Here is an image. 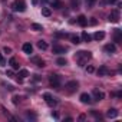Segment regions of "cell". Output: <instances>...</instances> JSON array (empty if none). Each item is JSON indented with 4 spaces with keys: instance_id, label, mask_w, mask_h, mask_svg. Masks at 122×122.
<instances>
[{
    "instance_id": "cell-1",
    "label": "cell",
    "mask_w": 122,
    "mask_h": 122,
    "mask_svg": "<svg viewBox=\"0 0 122 122\" xmlns=\"http://www.w3.org/2000/svg\"><path fill=\"white\" fill-rule=\"evenodd\" d=\"M92 57V53L88 52V50H79L75 56V59H78V62L81 63V66H83V63L86 62V60H89Z\"/></svg>"
},
{
    "instance_id": "cell-2",
    "label": "cell",
    "mask_w": 122,
    "mask_h": 122,
    "mask_svg": "<svg viewBox=\"0 0 122 122\" xmlns=\"http://www.w3.org/2000/svg\"><path fill=\"white\" fill-rule=\"evenodd\" d=\"M49 82H50V85L55 88V89H60V82H62V78H60L59 75H55V73H52L50 76H49Z\"/></svg>"
},
{
    "instance_id": "cell-3",
    "label": "cell",
    "mask_w": 122,
    "mask_h": 122,
    "mask_svg": "<svg viewBox=\"0 0 122 122\" xmlns=\"http://www.w3.org/2000/svg\"><path fill=\"white\" fill-rule=\"evenodd\" d=\"M12 9L15 12H25L26 10V3L25 0H15V2L12 3Z\"/></svg>"
},
{
    "instance_id": "cell-4",
    "label": "cell",
    "mask_w": 122,
    "mask_h": 122,
    "mask_svg": "<svg viewBox=\"0 0 122 122\" xmlns=\"http://www.w3.org/2000/svg\"><path fill=\"white\" fill-rule=\"evenodd\" d=\"M78 86H79V83H78L76 81H69V82L65 85V89H66L68 93H73V92L78 91Z\"/></svg>"
},
{
    "instance_id": "cell-5",
    "label": "cell",
    "mask_w": 122,
    "mask_h": 122,
    "mask_svg": "<svg viewBox=\"0 0 122 122\" xmlns=\"http://www.w3.org/2000/svg\"><path fill=\"white\" fill-rule=\"evenodd\" d=\"M108 20L112 23H118L119 22V10H112L108 16Z\"/></svg>"
},
{
    "instance_id": "cell-6",
    "label": "cell",
    "mask_w": 122,
    "mask_h": 122,
    "mask_svg": "<svg viewBox=\"0 0 122 122\" xmlns=\"http://www.w3.org/2000/svg\"><path fill=\"white\" fill-rule=\"evenodd\" d=\"M43 98H45V101L47 102V105H50V106H55L56 105V101H55V98L50 95V93H43Z\"/></svg>"
},
{
    "instance_id": "cell-7",
    "label": "cell",
    "mask_w": 122,
    "mask_h": 122,
    "mask_svg": "<svg viewBox=\"0 0 122 122\" xmlns=\"http://www.w3.org/2000/svg\"><path fill=\"white\" fill-rule=\"evenodd\" d=\"M68 49L65 47V46H60V45H55L53 46V53H56V55H62V53H65Z\"/></svg>"
},
{
    "instance_id": "cell-8",
    "label": "cell",
    "mask_w": 122,
    "mask_h": 122,
    "mask_svg": "<svg viewBox=\"0 0 122 122\" xmlns=\"http://www.w3.org/2000/svg\"><path fill=\"white\" fill-rule=\"evenodd\" d=\"M92 95H93V101H102V99L105 98V93L101 92V91H98V89H95Z\"/></svg>"
},
{
    "instance_id": "cell-9",
    "label": "cell",
    "mask_w": 122,
    "mask_h": 122,
    "mask_svg": "<svg viewBox=\"0 0 122 122\" xmlns=\"http://www.w3.org/2000/svg\"><path fill=\"white\" fill-rule=\"evenodd\" d=\"M81 102L82 103H91L92 102V96L89 93H82L81 95Z\"/></svg>"
},
{
    "instance_id": "cell-10",
    "label": "cell",
    "mask_w": 122,
    "mask_h": 122,
    "mask_svg": "<svg viewBox=\"0 0 122 122\" xmlns=\"http://www.w3.org/2000/svg\"><path fill=\"white\" fill-rule=\"evenodd\" d=\"M118 113H119V112H118L115 108H111V109L106 112V118H109V119H113V118H116V116H118Z\"/></svg>"
},
{
    "instance_id": "cell-11",
    "label": "cell",
    "mask_w": 122,
    "mask_h": 122,
    "mask_svg": "<svg viewBox=\"0 0 122 122\" xmlns=\"http://www.w3.org/2000/svg\"><path fill=\"white\" fill-rule=\"evenodd\" d=\"M105 52H108V53H115L116 52V46L113 45V43H109V45H105Z\"/></svg>"
},
{
    "instance_id": "cell-12",
    "label": "cell",
    "mask_w": 122,
    "mask_h": 122,
    "mask_svg": "<svg viewBox=\"0 0 122 122\" xmlns=\"http://www.w3.org/2000/svg\"><path fill=\"white\" fill-rule=\"evenodd\" d=\"M45 2L47 5H50L52 7H55V9H60V2L59 0H45Z\"/></svg>"
},
{
    "instance_id": "cell-13",
    "label": "cell",
    "mask_w": 122,
    "mask_h": 122,
    "mask_svg": "<svg viewBox=\"0 0 122 122\" xmlns=\"http://www.w3.org/2000/svg\"><path fill=\"white\" fill-rule=\"evenodd\" d=\"M22 49H23V52L27 53V55H30V53L33 52V46H32L30 43H25V45L22 46Z\"/></svg>"
},
{
    "instance_id": "cell-14",
    "label": "cell",
    "mask_w": 122,
    "mask_h": 122,
    "mask_svg": "<svg viewBox=\"0 0 122 122\" xmlns=\"http://www.w3.org/2000/svg\"><path fill=\"white\" fill-rule=\"evenodd\" d=\"M109 73V69L106 68V66H101L99 69H98V75L99 76H105V75H108Z\"/></svg>"
},
{
    "instance_id": "cell-15",
    "label": "cell",
    "mask_w": 122,
    "mask_h": 122,
    "mask_svg": "<svg viewBox=\"0 0 122 122\" xmlns=\"http://www.w3.org/2000/svg\"><path fill=\"white\" fill-rule=\"evenodd\" d=\"M113 37H115V42L119 43V42L122 40V32H121L119 29H115V36H113Z\"/></svg>"
},
{
    "instance_id": "cell-16",
    "label": "cell",
    "mask_w": 122,
    "mask_h": 122,
    "mask_svg": "<svg viewBox=\"0 0 122 122\" xmlns=\"http://www.w3.org/2000/svg\"><path fill=\"white\" fill-rule=\"evenodd\" d=\"M32 62L36 63V66H39V68H43V66H45V62H43L42 59H39V57H33V59H32Z\"/></svg>"
},
{
    "instance_id": "cell-17",
    "label": "cell",
    "mask_w": 122,
    "mask_h": 122,
    "mask_svg": "<svg viewBox=\"0 0 122 122\" xmlns=\"http://www.w3.org/2000/svg\"><path fill=\"white\" fill-rule=\"evenodd\" d=\"M78 23H79L81 26H86V25H88V19H86L83 15H81V16L78 17Z\"/></svg>"
},
{
    "instance_id": "cell-18",
    "label": "cell",
    "mask_w": 122,
    "mask_h": 122,
    "mask_svg": "<svg viewBox=\"0 0 122 122\" xmlns=\"http://www.w3.org/2000/svg\"><path fill=\"white\" fill-rule=\"evenodd\" d=\"M56 65H59V66H65V65H68V60H66L65 57H57Z\"/></svg>"
},
{
    "instance_id": "cell-19",
    "label": "cell",
    "mask_w": 122,
    "mask_h": 122,
    "mask_svg": "<svg viewBox=\"0 0 122 122\" xmlns=\"http://www.w3.org/2000/svg\"><path fill=\"white\" fill-rule=\"evenodd\" d=\"M9 63H10V66H12L13 69H19V65H17V60H16V57H10Z\"/></svg>"
},
{
    "instance_id": "cell-20",
    "label": "cell",
    "mask_w": 122,
    "mask_h": 122,
    "mask_svg": "<svg viewBox=\"0 0 122 122\" xmlns=\"http://www.w3.org/2000/svg\"><path fill=\"white\" fill-rule=\"evenodd\" d=\"M37 47H39L40 50H46V49H47V43H46L45 40H39V42H37Z\"/></svg>"
},
{
    "instance_id": "cell-21",
    "label": "cell",
    "mask_w": 122,
    "mask_h": 122,
    "mask_svg": "<svg viewBox=\"0 0 122 122\" xmlns=\"http://www.w3.org/2000/svg\"><path fill=\"white\" fill-rule=\"evenodd\" d=\"M103 37H105V33H103V32H96V33L93 35V39H95V40H102Z\"/></svg>"
},
{
    "instance_id": "cell-22",
    "label": "cell",
    "mask_w": 122,
    "mask_h": 122,
    "mask_svg": "<svg viewBox=\"0 0 122 122\" xmlns=\"http://www.w3.org/2000/svg\"><path fill=\"white\" fill-rule=\"evenodd\" d=\"M42 15H43V16H46V17H49V16L52 15V12H50V9H49V7H42Z\"/></svg>"
},
{
    "instance_id": "cell-23",
    "label": "cell",
    "mask_w": 122,
    "mask_h": 122,
    "mask_svg": "<svg viewBox=\"0 0 122 122\" xmlns=\"http://www.w3.org/2000/svg\"><path fill=\"white\" fill-rule=\"evenodd\" d=\"M82 39H83V42H91V40H92V36H91L89 33L83 32V33H82Z\"/></svg>"
},
{
    "instance_id": "cell-24",
    "label": "cell",
    "mask_w": 122,
    "mask_h": 122,
    "mask_svg": "<svg viewBox=\"0 0 122 122\" xmlns=\"http://www.w3.org/2000/svg\"><path fill=\"white\" fill-rule=\"evenodd\" d=\"M32 29L36 30V32H40V30H43V26L39 25V23H33V25H32Z\"/></svg>"
},
{
    "instance_id": "cell-25",
    "label": "cell",
    "mask_w": 122,
    "mask_h": 122,
    "mask_svg": "<svg viewBox=\"0 0 122 122\" xmlns=\"http://www.w3.org/2000/svg\"><path fill=\"white\" fill-rule=\"evenodd\" d=\"M19 76H20V78H26V76H29V72H27L26 69H20V71H19Z\"/></svg>"
},
{
    "instance_id": "cell-26",
    "label": "cell",
    "mask_w": 122,
    "mask_h": 122,
    "mask_svg": "<svg viewBox=\"0 0 122 122\" xmlns=\"http://www.w3.org/2000/svg\"><path fill=\"white\" fill-rule=\"evenodd\" d=\"M71 40H72V43H75V45L81 43V37H79V36H71Z\"/></svg>"
},
{
    "instance_id": "cell-27",
    "label": "cell",
    "mask_w": 122,
    "mask_h": 122,
    "mask_svg": "<svg viewBox=\"0 0 122 122\" xmlns=\"http://www.w3.org/2000/svg\"><path fill=\"white\" fill-rule=\"evenodd\" d=\"M55 36H57V37H69V35H68V33H62V32H56V33H55Z\"/></svg>"
},
{
    "instance_id": "cell-28",
    "label": "cell",
    "mask_w": 122,
    "mask_h": 122,
    "mask_svg": "<svg viewBox=\"0 0 122 122\" xmlns=\"http://www.w3.org/2000/svg\"><path fill=\"white\" fill-rule=\"evenodd\" d=\"M95 3H96V0H86V5H88V7L91 9V7H93L95 6Z\"/></svg>"
},
{
    "instance_id": "cell-29",
    "label": "cell",
    "mask_w": 122,
    "mask_h": 122,
    "mask_svg": "<svg viewBox=\"0 0 122 122\" xmlns=\"http://www.w3.org/2000/svg\"><path fill=\"white\" fill-rule=\"evenodd\" d=\"M71 3H72V7L73 9H78L79 7V2H78V0H71Z\"/></svg>"
},
{
    "instance_id": "cell-30",
    "label": "cell",
    "mask_w": 122,
    "mask_h": 122,
    "mask_svg": "<svg viewBox=\"0 0 122 122\" xmlns=\"http://www.w3.org/2000/svg\"><path fill=\"white\" fill-rule=\"evenodd\" d=\"M86 72H88V73H93V72H95V68L89 65V66H86Z\"/></svg>"
},
{
    "instance_id": "cell-31",
    "label": "cell",
    "mask_w": 122,
    "mask_h": 122,
    "mask_svg": "<svg viewBox=\"0 0 122 122\" xmlns=\"http://www.w3.org/2000/svg\"><path fill=\"white\" fill-rule=\"evenodd\" d=\"M0 65H2V66H5V65H6V60H5V57L2 56V53H0Z\"/></svg>"
},
{
    "instance_id": "cell-32",
    "label": "cell",
    "mask_w": 122,
    "mask_h": 122,
    "mask_svg": "<svg viewBox=\"0 0 122 122\" xmlns=\"http://www.w3.org/2000/svg\"><path fill=\"white\" fill-rule=\"evenodd\" d=\"M6 76H9V78H13V76H15V72L10 69V71H7V72H6Z\"/></svg>"
},
{
    "instance_id": "cell-33",
    "label": "cell",
    "mask_w": 122,
    "mask_h": 122,
    "mask_svg": "<svg viewBox=\"0 0 122 122\" xmlns=\"http://www.w3.org/2000/svg\"><path fill=\"white\" fill-rule=\"evenodd\" d=\"M6 53H12V47H9V46H5V49H3Z\"/></svg>"
},
{
    "instance_id": "cell-34",
    "label": "cell",
    "mask_w": 122,
    "mask_h": 122,
    "mask_svg": "<svg viewBox=\"0 0 122 122\" xmlns=\"http://www.w3.org/2000/svg\"><path fill=\"white\" fill-rule=\"evenodd\" d=\"M19 101H20L19 96H15V98H13V103H19Z\"/></svg>"
},
{
    "instance_id": "cell-35",
    "label": "cell",
    "mask_w": 122,
    "mask_h": 122,
    "mask_svg": "<svg viewBox=\"0 0 122 122\" xmlns=\"http://www.w3.org/2000/svg\"><path fill=\"white\" fill-rule=\"evenodd\" d=\"M96 23H98V22H96V19H92V20H91V25H92V26H95Z\"/></svg>"
},
{
    "instance_id": "cell-36",
    "label": "cell",
    "mask_w": 122,
    "mask_h": 122,
    "mask_svg": "<svg viewBox=\"0 0 122 122\" xmlns=\"http://www.w3.org/2000/svg\"><path fill=\"white\" fill-rule=\"evenodd\" d=\"M37 3H39V0H32V5L33 6H37Z\"/></svg>"
},
{
    "instance_id": "cell-37",
    "label": "cell",
    "mask_w": 122,
    "mask_h": 122,
    "mask_svg": "<svg viewBox=\"0 0 122 122\" xmlns=\"http://www.w3.org/2000/svg\"><path fill=\"white\" fill-rule=\"evenodd\" d=\"M105 3H115V0H105Z\"/></svg>"
},
{
    "instance_id": "cell-38",
    "label": "cell",
    "mask_w": 122,
    "mask_h": 122,
    "mask_svg": "<svg viewBox=\"0 0 122 122\" xmlns=\"http://www.w3.org/2000/svg\"><path fill=\"white\" fill-rule=\"evenodd\" d=\"M52 116H53L55 119H57V118H59V115H57V113H52Z\"/></svg>"
}]
</instances>
